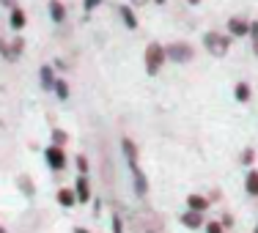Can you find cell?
I'll return each mask as SVG.
<instances>
[{"label":"cell","mask_w":258,"mask_h":233,"mask_svg":"<svg viewBox=\"0 0 258 233\" xmlns=\"http://www.w3.org/2000/svg\"><path fill=\"white\" fill-rule=\"evenodd\" d=\"M165 47L162 44H149L146 47V71L149 74H157L159 69H162V63H165Z\"/></svg>","instance_id":"6da1fadb"},{"label":"cell","mask_w":258,"mask_h":233,"mask_svg":"<svg viewBox=\"0 0 258 233\" xmlns=\"http://www.w3.org/2000/svg\"><path fill=\"white\" fill-rule=\"evenodd\" d=\"M165 55H168L170 60H176V63H187V60H192V58H195L192 47L184 44V41H173L170 47H165Z\"/></svg>","instance_id":"7a4b0ae2"},{"label":"cell","mask_w":258,"mask_h":233,"mask_svg":"<svg viewBox=\"0 0 258 233\" xmlns=\"http://www.w3.org/2000/svg\"><path fill=\"white\" fill-rule=\"evenodd\" d=\"M204 41H206V50L212 55H217V58H223V55L228 52V47H231L228 36H220V33H206Z\"/></svg>","instance_id":"3957f363"},{"label":"cell","mask_w":258,"mask_h":233,"mask_svg":"<svg viewBox=\"0 0 258 233\" xmlns=\"http://www.w3.org/2000/svg\"><path fill=\"white\" fill-rule=\"evenodd\" d=\"M44 157H47V165H50L52 170H63V168H66V154H63V148H55V145H50V148L44 151Z\"/></svg>","instance_id":"277c9868"},{"label":"cell","mask_w":258,"mask_h":233,"mask_svg":"<svg viewBox=\"0 0 258 233\" xmlns=\"http://www.w3.org/2000/svg\"><path fill=\"white\" fill-rule=\"evenodd\" d=\"M129 170H132V176H135V192H138V195H146V192H149V181H146L140 165H138V162H129Z\"/></svg>","instance_id":"5b68a950"},{"label":"cell","mask_w":258,"mask_h":233,"mask_svg":"<svg viewBox=\"0 0 258 233\" xmlns=\"http://www.w3.org/2000/svg\"><path fill=\"white\" fill-rule=\"evenodd\" d=\"M181 225H184V228H189V230L201 228V225H204V214H201V211H184L181 214Z\"/></svg>","instance_id":"8992f818"},{"label":"cell","mask_w":258,"mask_h":233,"mask_svg":"<svg viewBox=\"0 0 258 233\" xmlns=\"http://www.w3.org/2000/svg\"><path fill=\"white\" fill-rule=\"evenodd\" d=\"M75 195H77V200H91V184H88V179L85 176H80V179L75 181Z\"/></svg>","instance_id":"52a82bcc"},{"label":"cell","mask_w":258,"mask_h":233,"mask_svg":"<svg viewBox=\"0 0 258 233\" xmlns=\"http://www.w3.org/2000/svg\"><path fill=\"white\" fill-rule=\"evenodd\" d=\"M228 33L231 36H247L250 33V25L244 20H239V17H233V20H228Z\"/></svg>","instance_id":"ba28073f"},{"label":"cell","mask_w":258,"mask_h":233,"mask_svg":"<svg viewBox=\"0 0 258 233\" xmlns=\"http://www.w3.org/2000/svg\"><path fill=\"white\" fill-rule=\"evenodd\" d=\"M187 206H189V211H201V214H204L206 208H209V200L201 198V195H189V198H187Z\"/></svg>","instance_id":"9c48e42d"},{"label":"cell","mask_w":258,"mask_h":233,"mask_svg":"<svg viewBox=\"0 0 258 233\" xmlns=\"http://www.w3.org/2000/svg\"><path fill=\"white\" fill-rule=\"evenodd\" d=\"M50 17L55 22H63L66 20V6L60 0H50Z\"/></svg>","instance_id":"30bf717a"},{"label":"cell","mask_w":258,"mask_h":233,"mask_svg":"<svg viewBox=\"0 0 258 233\" xmlns=\"http://www.w3.org/2000/svg\"><path fill=\"white\" fill-rule=\"evenodd\" d=\"M55 198H58L60 206H75L77 203V195L72 192V189H58V195H55Z\"/></svg>","instance_id":"8fae6325"},{"label":"cell","mask_w":258,"mask_h":233,"mask_svg":"<svg viewBox=\"0 0 258 233\" xmlns=\"http://www.w3.org/2000/svg\"><path fill=\"white\" fill-rule=\"evenodd\" d=\"M11 28H14V30H22V28H25V11H22V9H11Z\"/></svg>","instance_id":"7c38bea8"},{"label":"cell","mask_w":258,"mask_h":233,"mask_svg":"<svg viewBox=\"0 0 258 233\" xmlns=\"http://www.w3.org/2000/svg\"><path fill=\"white\" fill-rule=\"evenodd\" d=\"M39 77H41V88H55V74H52L50 66H41Z\"/></svg>","instance_id":"4fadbf2b"},{"label":"cell","mask_w":258,"mask_h":233,"mask_svg":"<svg viewBox=\"0 0 258 233\" xmlns=\"http://www.w3.org/2000/svg\"><path fill=\"white\" fill-rule=\"evenodd\" d=\"M118 14H121V20H124V25H126L129 30L138 28V20H135V14H132V9H129V6H121Z\"/></svg>","instance_id":"5bb4252c"},{"label":"cell","mask_w":258,"mask_h":233,"mask_svg":"<svg viewBox=\"0 0 258 233\" xmlns=\"http://www.w3.org/2000/svg\"><path fill=\"white\" fill-rule=\"evenodd\" d=\"M244 187H247L250 195H258V170H250L247 179H244Z\"/></svg>","instance_id":"9a60e30c"},{"label":"cell","mask_w":258,"mask_h":233,"mask_svg":"<svg viewBox=\"0 0 258 233\" xmlns=\"http://www.w3.org/2000/svg\"><path fill=\"white\" fill-rule=\"evenodd\" d=\"M121 145H124V154H126V162H138V145H135L132 143V140H124V143H121Z\"/></svg>","instance_id":"2e32d148"},{"label":"cell","mask_w":258,"mask_h":233,"mask_svg":"<svg viewBox=\"0 0 258 233\" xmlns=\"http://www.w3.org/2000/svg\"><path fill=\"white\" fill-rule=\"evenodd\" d=\"M66 143H69V134H66L63 129H52V145L55 148H63Z\"/></svg>","instance_id":"e0dca14e"},{"label":"cell","mask_w":258,"mask_h":233,"mask_svg":"<svg viewBox=\"0 0 258 233\" xmlns=\"http://www.w3.org/2000/svg\"><path fill=\"white\" fill-rule=\"evenodd\" d=\"M236 99H239V102H247V99H250V85H247V83H239V85H236Z\"/></svg>","instance_id":"ac0fdd59"},{"label":"cell","mask_w":258,"mask_h":233,"mask_svg":"<svg viewBox=\"0 0 258 233\" xmlns=\"http://www.w3.org/2000/svg\"><path fill=\"white\" fill-rule=\"evenodd\" d=\"M17 184L22 187V192H25L28 198H33V184H30V179H28V176H20V181H17Z\"/></svg>","instance_id":"d6986e66"},{"label":"cell","mask_w":258,"mask_h":233,"mask_svg":"<svg viewBox=\"0 0 258 233\" xmlns=\"http://www.w3.org/2000/svg\"><path fill=\"white\" fill-rule=\"evenodd\" d=\"M55 94H58L60 99H66V96H69V85H66L63 80H55Z\"/></svg>","instance_id":"ffe728a7"},{"label":"cell","mask_w":258,"mask_h":233,"mask_svg":"<svg viewBox=\"0 0 258 233\" xmlns=\"http://www.w3.org/2000/svg\"><path fill=\"white\" fill-rule=\"evenodd\" d=\"M77 170H80V173H83V176H85V173H88V159H85L83 154H80V157H77Z\"/></svg>","instance_id":"44dd1931"},{"label":"cell","mask_w":258,"mask_h":233,"mask_svg":"<svg viewBox=\"0 0 258 233\" xmlns=\"http://www.w3.org/2000/svg\"><path fill=\"white\" fill-rule=\"evenodd\" d=\"M206 233H223V225H220V222H209L206 225Z\"/></svg>","instance_id":"7402d4cb"},{"label":"cell","mask_w":258,"mask_h":233,"mask_svg":"<svg viewBox=\"0 0 258 233\" xmlns=\"http://www.w3.org/2000/svg\"><path fill=\"white\" fill-rule=\"evenodd\" d=\"M113 233H124V222H121V217H113Z\"/></svg>","instance_id":"603a6c76"},{"label":"cell","mask_w":258,"mask_h":233,"mask_svg":"<svg viewBox=\"0 0 258 233\" xmlns=\"http://www.w3.org/2000/svg\"><path fill=\"white\" fill-rule=\"evenodd\" d=\"M102 0H85V11H91V9H96V6H99Z\"/></svg>","instance_id":"cb8c5ba5"},{"label":"cell","mask_w":258,"mask_h":233,"mask_svg":"<svg viewBox=\"0 0 258 233\" xmlns=\"http://www.w3.org/2000/svg\"><path fill=\"white\" fill-rule=\"evenodd\" d=\"M242 162H244V165H250V162H253V151H244V157H242Z\"/></svg>","instance_id":"d4e9b609"},{"label":"cell","mask_w":258,"mask_h":233,"mask_svg":"<svg viewBox=\"0 0 258 233\" xmlns=\"http://www.w3.org/2000/svg\"><path fill=\"white\" fill-rule=\"evenodd\" d=\"M0 3H3L6 9H14V0H0Z\"/></svg>","instance_id":"484cf974"},{"label":"cell","mask_w":258,"mask_h":233,"mask_svg":"<svg viewBox=\"0 0 258 233\" xmlns=\"http://www.w3.org/2000/svg\"><path fill=\"white\" fill-rule=\"evenodd\" d=\"M132 3H135V6H146L149 0H132Z\"/></svg>","instance_id":"4316f807"},{"label":"cell","mask_w":258,"mask_h":233,"mask_svg":"<svg viewBox=\"0 0 258 233\" xmlns=\"http://www.w3.org/2000/svg\"><path fill=\"white\" fill-rule=\"evenodd\" d=\"M75 233H88V230H85V228H77V230H75Z\"/></svg>","instance_id":"83f0119b"},{"label":"cell","mask_w":258,"mask_h":233,"mask_svg":"<svg viewBox=\"0 0 258 233\" xmlns=\"http://www.w3.org/2000/svg\"><path fill=\"white\" fill-rule=\"evenodd\" d=\"M189 3H201V0H189Z\"/></svg>","instance_id":"f1b7e54d"},{"label":"cell","mask_w":258,"mask_h":233,"mask_svg":"<svg viewBox=\"0 0 258 233\" xmlns=\"http://www.w3.org/2000/svg\"><path fill=\"white\" fill-rule=\"evenodd\" d=\"M154 3H165V0H154Z\"/></svg>","instance_id":"f546056e"},{"label":"cell","mask_w":258,"mask_h":233,"mask_svg":"<svg viewBox=\"0 0 258 233\" xmlns=\"http://www.w3.org/2000/svg\"><path fill=\"white\" fill-rule=\"evenodd\" d=\"M0 233H3V225H0Z\"/></svg>","instance_id":"4dcf8cb0"},{"label":"cell","mask_w":258,"mask_h":233,"mask_svg":"<svg viewBox=\"0 0 258 233\" xmlns=\"http://www.w3.org/2000/svg\"><path fill=\"white\" fill-rule=\"evenodd\" d=\"M255 233H258V230H255Z\"/></svg>","instance_id":"1f68e13d"}]
</instances>
